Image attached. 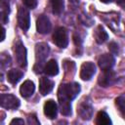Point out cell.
<instances>
[{"mask_svg": "<svg viewBox=\"0 0 125 125\" xmlns=\"http://www.w3.org/2000/svg\"><path fill=\"white\" fill-rule=\"evenodd\" d=\"M115 102H116V104H117L118 108L122 112V114H124V110H125V97H124V95L119 96L115 100Z\"/></svg>", "mask_w": 125, "mask_h": 125, "instance_id": "obj_21", "label": "cell"}, {"mask_svg": "<svg viewBox=\"0 0 125 125\" xmlns=\"http://www.w3.org/2000/svg\"><path fill=\"white\" fill-rule=\"evenodd\" d=\"M44 114L50 118V119H53L57 116V113H58V105L56 104L55 101L53 100H48L46 101V103L44 104Z\"/></svg>", "mask_w": 125, "mask_h": 125, "instance_id": "obj_12", "label": "cell"}, {"mask_svg": "<svg viewBox=\"0 0 125 125\" xmlns=\"http://www.w3.org/2000/svg\"><path fill=\"white\" fill-rule=\"evenodd\" d=\"M44 72L49 76H55L59 73V65L56 60H50L43 68Z\"/></svg>", "mask_w": 125, "mask_h": 125, "instance_id": "obj_15", "label": "cell"}, {"mask_svg": "<svg viewBox=\"0 0 125 125\" xmlns=\"http://www.w3.org/2000/svg\"><path fill=\"white\" fill-rule=\"evenodd\" d=\"M35 90V85L31 80H26L24 81L21 88H20V93L23 98H29L32 96Z\"/></svg>", "mask_w": 125, "mask_h": 125, "instance_id": "obj_14", "label": "cell"}, {"mask_svg": "<svg viewBox=\"0 0 125 125\" xmlns=\"http://www.w3.org/2000/svg\"><path fill=\"white\" fill-rule=\"evenodd\" d=\"M116 2H117V4H119L120 6H123V5H124L125 0H116Z\"/></svg>", "mask_w": 125, "mask_h": 125, "instance_id": "obj_29", "label": "cell"}, {"mask_svg": "<svg viewBox=\"0 0 125 125\" xmlns=\"http://www.w3.org/2000/svg\"><path fill=\"white\" fill-rule=\"evenodd\" d=\"M27 123L29 124V125H33V124H39V121H38V119H37V117H36V115L35 114H30L28 117H27Z\"/></svg>", "mask_w": 125, "mask_h": 125, "instance_id": "obj_24", "label": "cell"}, {"mask_svg": "<svg viewBox=\"0 0 125 125\" xmlns=\"http://www.w3.org/2000/svg\"><path fill=\"white\" fill-rule=\"evenodd\" d=\"M108 49H109V51L112 53V54H118V52H119V50H118V45L115 43V42H111V43H109V45H108Z\"/></svg>", "mask_w": 125, "mask_h": 125, "instance_id": "obj_26", "label": "cell"}, {"mask_svg": "<svg viewBox=\"0 0 125 125\" xmlns=\"http://www.w3.org/2000/svg\"><path fill=\"white\" fill-rule=\"evenodd\" d=\"M14 52H15V57H16L18 64L20 66H21V67H25L26 64H27L26 49H25L24 45L21 41H18L16 43L15 48H14Z\"/></svg>", "mask_w": 125, "mask_h": 125, "instance_id": "obj_4", "label": "cell"}, {"mask_svg": "<svg viewBox=\"0 0 125 125\" xmlns=\"http://www.w3.org/2000/svg\"><path fill=\"white\" fill-rule=\"evenodd\" d=\"M116 81V75L115 72L108 69V70H104V73H102L99 78H98V83L102 87H109L113 85Z\"/></svg>", "mask_w": 125, "mask_h": 125, "instance_id": "obj_8", "label": "cell"}, {"mask_svg": "<svg viewBox=\"0 0 125 125\" xmlns=\"http://www.w3.org/2000/svg\"><path fill=\"white\" fill-rule=\"evenodd\" d=\"M94 37H95L97 43L102 44V43H104L107 40L108 35H107L106 31L104 30V28L102 25H98L97 28L94 31Z\"/></svg>", "mask_w": 125, "mask_h": 125, "instance_id": "obj_16", "label": "cell"}, {"mask_svg": "<svg viewBox=\"0 0 125 125\" xmlns=\"http://www.w3.org/2000/svg\"><path fill=\"white\" fill-rule=\"evenodd\" d=\"M50 48L48 44L44 42L37 43L35 45V60L36 63L34 65V70L36 73L41 72L43 70V63L45 62V60L49 56Z\"/></svg>", "mask_w": 125, "mask_h": 125, "instance_id": "obj_2", "label": "cell"}, {"mask_svg": "<svg viewBox=\"0 0 125 125\" xmlns=\"http://www.w3.org/2000/svg\"><path fill=\"white\" fill-rule=\"evenodd\" d=\"M77 113L83 120L91 119L93 115V106L91 104V101H81V103L77 106Z\"/></svg>", "mask_w": 125, "mask_h": 125, "instance_id": "obj_7", "label": "cell"}, {"mask_svg": "<svg viewBox=\"0 0 125 125\" xmlns=\"http://www.w3.org/2000/svg\"><path fill=\"white\" fill-rule=\"evenodd\" d=\"M103 3H110V2H112L113 0H101Z\"/></svg>", "mask_w": 125, "mask_h": 125, "instance_id": "obj_30", "label": "cell"}, {"mask_svg": "<svg viewBox=\"0 0 125 125\" xmlns=\"http://www.w3.org/2000/svg\"><path fill=\"white\" fill-rule=\"evenodd\" d=\"M96 72V65L91 62H85L80 68V78L84 81L90 80Z\"/></svg>", "mask_w": 125, "mask_h": 125, "instance_id": "obj_9", "label": "cell"}, {"mask_svg": "<svg viewBox=\"0 0 125 125\" xmlns=\"http://www.w3.org/2000/svg\"><path fill=\"white\" fill-rule=\"evenodd\" d=\"M22 2H23V4H24L27 8H29V9H34V8H36V6H37L38 0H22Z\"/></svg>", "mask_w": 125, "mask_h": 125, "instance_id": "obj_22", "label": "cell"}, {"mask_svg": "<svg viewBox=\"0 0 125 125\" xmlns=\"http://www.w3.org/2000/svg\"><path fill=\"white\" fill-rule=\"evenodd\" d=\"M10 64H11V58L4 53L1 54L0 55V66L3 68H6Z\"/></svg>", "mask_w": 125, "mask_h": 125, "instance_id": "obj_20", "label": "cell"}, {"mask_svg": "<svg viewBox=\"0 0 125 125\" xmlns=\"http://www.w3.org/2000/svg\"><path fill=\"white\" fill-rule=\"evenodd\" d=\"M96 124L98 125H110L111 120L108 114L104 111H99L96 117Z\"/></svg>", "mask_w": 125, "mask_h": 125, "instance_id": "obj_18", "label": "cell"}, {"mask_svg": "<svg viewBox=\"0 0 125 125\" xmlns=\"http://www.w3.org/2000/svg\"><path fill=\"white\" fill-rule=\"evenodd\" d=\"M51 21L47 16H40L36 21V29L41 34H46L51 31Z\"/></svg>", "mask_w": 125, "mask_h": 125, "instance_id": "obj_10", "label": "cell"}, {"mask_svg": "<svg viewBox=\"0 0 125 125\" xmlns=\"http://www.w3.org/2000/svg\"><path fill=\"white\" fill-rule=\"evenodd\" d=\"M0 7L2 11L10 12V0H0Z\"/></svg>", "mask_w": 125, "mask_h": 125, "instance_id": "obj_23", "label": "cell"}, {"mask_svg": "<svg viewBox=\"0 0 125 125\" xmlns=\"http://www.w3.org/2000/svg\"><path fill=\"white\" fill-rule=\"evenodd\" d=\"M51 5H52L53 13L56 15H60L63 11L64 8L63 0H51Z\"/></svg>", "mask_w": 125, "mask_h": 125, "instance_id": "obj_19", "label": "cell"}, {"mask_svg": "<svg viewBox=\"0 0 125 125\" xmlns=\"http://www.w3.org/2000/svg\"><path fill=\"white\" fill-rule=\"evenodd\" d=\"M53 41L60 48H66L68 45V36L67 31L64 27H57L53 33Z\"/></svg>", "mask_w": 125, "mask_h": 125, "instance_id": "obj_3", "label": "cell"}, {"mask_svg": "<svg viewBox=\"0 0 125 125\" xmlns=\"http://www.w3.org/2000/svg\"><path fill=\"white\" fill-rule=\"evenodd\" d=\"M10 124H19V125H22V124H24V121H23V119H21V118H15V119H13L11 122H10Z\"/></svg>", "mask_w": 125, "mask_h": 125, "instance_id": "obj_28", "label": "cell"}, {"mask_svg": "<svg viewBox=\"0 0 125 125\" xmlns=\"http://www.w3.org/2000/svg\"><path fill=\"white\" fill-rule=\"evenodd\" d=\"M5 36H6L5 28L0 24V42H2V41L5 39Z\"/></svg>", "mask_w": 125, "mask_h": 125, "instance_id": "obj_27", "label": "cell"}, {"mask_svg": "<svg viewBox=\"0 0 125 125\" xmlns=\"http://www.w3.org/2000/svg\"><path fill=\"white\" fill-rule=\"evenodd\" d=\"M54 88V82L49 78L42 77L39 80V92L42 96L48 95Z\"/></svg>", "mask_w": 125, "mask_h": 125, "instance_id": "obj_13", "label": "cell"}, {"mask_svg": "<svg viewBox=\"0 0 125 125\" xmlns=\"http://www.w3.org/2000/svg\"><path fill=\"white\" fill-rule=\"evenodd\" d=\"M18 24L23 31H26L29 28L30 15H29V11L24 7H19V10H18Z\"/></svg>", "mask_w": 125, "mask_h": 125, "instance_id": "obj_6", "label": "cell"}, {"mask_svg": "<svg viewBox=\"0 0 125 125\" xmlns=\"http://www.w3.org/2000/svg\"><path fill=\"white\" fill-rule=\"evenodd\" d=\"M115 59L111 54H104L98 60V64L102 70H108L111 69L114 65Z\"/></svg>", "mask_w": 125, "mask_h": 125, "instance_id": "obj_11", "label": "cell"}, {"mask_svg": "<svg viewBox=\"0 0 125 125\" xmlns=\"http://www.w3.org/2000/svg\"><path fill=\"white\" fill-rule=\"evenodd\" d=\"M22 76H23V72L21 70H19V69H16V68L10 69L7 73V79L11 84L18 83L21 79Z\"/></svg>", "mask_w": 125, "mask_h": 125, "instance_id": "obj_17", "label": "cell"}, {"mask_svg": "<svg viewBox=\"0 0 125 125\" xmlns=\"http://www.w3.org/2000/svg\"><path fill=\"white\" fill-rule=\"evenodd\" d=\"M8 15H9V12L0 10V21L3 23L8 22Z\"/></svg>", "mask_w": 125, "mask_h": 125, "instance_id": "obj_25", "label": "cell"}, {"mask_svg": "<svg viewBox=\"0 0 125 125\" xmlns=\"http://www.w3.org/2000/svg\"><path fill=\"white\" fill-rule=\"evenodd\" d=\"M80 92V85L75 82L62 84L58 90L59 105L62 114L67 116L71 114V104L70 101L76 98Z\"/></svg>", "mask_w": 125, "mask_h": 125, "instance_id": "obj_1", "label": "cell"}, {"mask_svg": "<svg viewBox=\"0 0 125 125\" xmlns=\"http://www.w3.org/2000/svg\"><path fill=\"white\" fill-rule=\"evenodd\" d=\"M0 105L7 109H16L20 106V100L11 94L0 95Z\"/></svg>", "mask_w": 125, "mask_h": 125, "instance_id": "obj_5", "label": "cell"}]
</instances>
